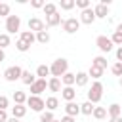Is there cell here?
I'll return each mask as SVG.
<instances>
[{"label": "cell", "instance_id": "8fae6325", "mask_svg": "<svg viewBox=\"0 0 122 122\" xmlns=\"http://www.w3.org/2000/svg\"><path fill=\"white\" fill-rule=\"evenodd\" d=\"M65 114H67V116L76 118V116L80 114V105H78L76 101H69V103L65 105Z\"/></svg>", "mask_w": 122, "mask_h": 122}, {"label": "cell", "instance_id": "f1b7e54d", "mask_svg": "<svg viewBox=\"0 0 122 122\" xmlns=\"http://www.w3.org/2000/svg\"><path fill=\"white\" fill-rule=\"evenodd\" d=\"M92 116L97 118V120H103V118H107V109H105V107H95Z\"/></svg>", "mask_w": 122, "mask_h": 122}, {"label": "cell", "instance_id": "7dc6e473", "mask_svg": "<svg viewBox=\"0 0 122 122\" xmlns=\"http://www.w3.org/2000/svg\"><path fill=\"white\" fill-rule=\"evenodd\" d=\"M8 122H19V118H13V116H10V120Z\"/></svg>", "mask_w": 122, "mask_h": 122}, {"label": "cell", "instance_id": "681fc988", "mask_svg": "<svg viewBox=\"0 0 122 122\" xmlns=\"http://www.w3.org/2000/svg\"><path fill=\"white\" fill-rule=\"evenodd\" d=\"M53 122H61V120H53Z\"/></svg>", "mask_w": 122, "mask_h": 122}, {"label": "cell", "instance_id": "e0dca14e", "mask_svg": "<svg viewBox=\"0 0 122 122\" xmlns=\"http://www.w3.org/2000/svg\"><path fill=\"white\" fill-rule=\"evenodd\" d=\"M25 114H27V105H13L11 107V116L13 118H19L21 120Z\"/></svg>", "mask_w": 122, "mask_h": 122}, {"label": "cell", "instance_id": "b9f144b4", "mask_svg": "<svg viewBox=\"0 0 122 122\" xmlns=\"http://www.w3.org/2000/svg\"><path fill=\"white\" fill-rule=\"evenodd\" d=\"M61 122H76V118H72V116H67V114H65V116L61 118Z\"/></svg>", "mask_w": 122, "mask_h": 122}, {"label": "cell", "instance_id": "7c38bea8", "mask_svg": "<svg viewBox=\"0 0 122 122\" xmlns=\"http://www.w3.org/2000/svg\"><path fill=\"white\" fill-rule=\"evenodd\" d=\"M61 97H63L67 103H69V101H74V99H76V90H74V86H63Z\"/></svg>", "mask_w": 122, "mask_h": 122}, {"label": "cell", "instance_id": "30bf717a", "mask_svg": "<svg viewBox=\"0 0 122 122\" xmlns=\"http://www.w3.org/2000/svg\"><path fill=\"white\" fill-rule=\"evenodd\" d=\"M95 19L97 17L93 13V8H88V10H82L80 11V23H84V25H92Z\"/></svg>", "mask_w": 122, "mask_h": 122}, {"label": "cell", "instance_id": "3957f363", "mask_svg": "<svg viewBox=\"0 0 122 122\" xmlns=\"http://www.w3.org/2000/svg\"><path fill=\"white\" fill-rule=\"evenodd\" d=\"M27 107H30V111H34V112H44L46 101L40 95H29L27 97Z\"/></svg>", "mask_w": 122, "mask_h": 122}, {"label": "cell", "instance_id": "836d02e7", "mask_svg": "<svg viewBox=\"0 0 122 122\" xmlns=\"http://www.w3.org/2000/svg\"><path fill=\"white\" fill-rule=\"evenodd\" d=\"M111 72H112L114 76H120V78H122V63H120V61H116V63L111 67Z\"/></svg>", "mask_w": 122, "mask_h": 122}, {"label": "cell", "instance_id": "9c48e42d", "mask_svg": "<svg viewBox=\"0 0 122 122\" xmlns=\"http://www.w3.org/2000/svg\"><path fill=\"white\" fill-rule=\"evenodd\" d=\"M30 88V95H40L42 92H46V88H48V80H44V78H38L32 86H29Z\"/></svg>", "mask_w": 122, "mask_h": 122}, {"label": "cell", "instance_id": "8992f818", "mask_svg": "<svg viewBox=\"0 0 122 122\" xmlns=\"http://www.w3.org/2000/svg\"><path fill=\"white\" fill-rule=\"evenodd\" d=\"M95 46L99 48V51H101V53H109V51L112 50V46H114V44H112V40H111L109 36L101 34V36H97V38H95Z\"/></svg>", "mask_w": 122, "mask_h": 122}, {"label": "cell", "instance_id": "8d00e7d4", "mask_svg": "<svg viewBox=\"0 0 122 122\" xmlns=\"http://www.w3.org/2000/svg\"><path fill=\"white\" fill-rule=\"evenodd\" d=\"M0 17H10V4H0Z\"/></svg>", "mask_w": 122, "mask_h": 122}, {"label": "cell", "instance_id": "f35d334b", "mask_svg": "<svg viewBox=\"0 0 122 122\" xmlns=\"http://www.w3.org/2000/svg\"><path fill=\"white\" fill-rule=\"evenodd\" d=\"M8 107H10V99H8L6 95H0V109H2V111H6Z\"/></svg>", "mask_w": 122, "mask_h": 122}, {"label": "cell", "instance_id": "7a4b0ae2", "mask_svg": "<svg viewBox=\"0 0 122 122\" xmlns=\"http://www.w3.org/2000/svg\"><path fill=\"white\" fill-rule=\"evenodd\" d=\"M101 97H103V84H101L99 80H95V82L92 84V88L88 90V101H92V103L95 105V103L101 101Z\"/></svg>", "mask_w": 122, "mask_h": 122}, {"label": "cell", "instance_id": "4fadbf2b", "mask_svg": "<svg viewBox=\"0 0 122 122\" xmlns=\"http://www.w3.org/2000/svg\"><path fill=\"white\" fill-rule=\"evenodd\" d=\"M93 13H95L97 19H105V17L109 15V6H105V4H95V6H93Z\"/></svg>", "mask_w": 122, "mask_h": 122}, {"label": "cell", "instance_id": "7bdbcfd3", "mask_svg": "<svg viewBox=\"0 0 122 122\" xmlns=\"http://www.w3.org/2000/svg\"><path fill=\"white\" fill-rule=\"evenodd\" d=\"M116 59L122 63V46H120V48H116Z\"/></svg>", "mask_w": 122, "mask_h": 122}, {"label": "cell", "instance_id": "d6a6232c", "mask_svg": "<svg viewBox=\"0 0 122 122\" xmlns=\"http://www.w3.org/2000/svg\"><path fill=\"white\" fill-rule=\"evenodd\" d=\"M10 42H11V40H10V34H8V32H2V34H0V50L8 48Z\"/></svg>", "mask_w": 122, "mask_h": 122}, {"label": "cell", "instance_id": "1f68e13d", "mask_svg": "<svg viewBox=\"0 0 122 122\" xmlns=\"http://www.w3.org/2000/svg\"><path fill=\"white\" fill-rule=\"evenodd\" d=\"M53 120H55L53 112H50V111H44V112H40V122H53Z\"/></svg>", "mask_w": 122, "mask_h": 122}, {"label": "cell", "instance_id": "44dd1931", "mask_svg": "<svg viewBox=\"0 0 122 122\" xmlns=\"http://www.w3.org/2000/svg\"><path fill=\"white\" fill-rule=\"evenodd\" d=\"M88 82H90V76H88V72H76V84H74V86H78V88H84V86H88Z\"/></svg>", "mask_w": 122, "mask_h": 122}, {"label": "cell", "instance_id": "6da1fadb", "mask_svg": "<svg viewBox=\"0 0 122 122\" xmlns=\"http://www.w3.org/2000/svg\"><path fill=\"white\" fill-rule=\"evenodd\" d=\"M50 72H51V76H55V78H61L65 72H69V61H67L65 57H59V59H55V61L50 65Z\"/></svg>", "mask_w": 122, "mask_h": 122}, {"label": "cell", "instance_id": "7402d4cb", "mask_svg": "<svg viewBox=\"0 0 122 122\" xmlns=\"http://www.w3.org/2000/svg\"><path fill=\"white\" fill-rule=\"evenodd\" d=\"M57 107H59V99H57L55 95H51V97H48V99H46V111L53 112Z\"/></svg>", "mask_w": 122, "mask_h": 122}, {"label": "cell", "instance_id": "e575fe53", "mask_svg": "<svg viewBox=\"0 0 122 122\" xmlns=\"http://www.w3.org/2000/svg\"><path fill=\"white\" fill-rule=\"evenodd\" d=\"M15 48H17V51H21V53H25V51H29V50H30V46H29V44H25L23 40H17V42H15Z\"/></svg>", "mask_w": 122, "mask_h": 122}, {"label": "cell", "instance_id": "ac0fdd59", "mask_svg": "<svg viewBox=\"0 0 122 122\" xmlns=\"http://www.w3.org/2000/svg\"><path fill=\"white\" fill-rule=\"evenodd\" d=\"M36 80H38V78H36L30 71H23V74H21V82H23L25 86H32Z\"/></svg>", "mask_w": 122, "mask_h": 122}, {"label": "cell", "instance_id": "603a6c76", "mask_svg": "<svg viewBox=\"0 0 122 122\" xmlns=\"http://www.w3.org/2000/svg\"><path fill=\"white\" fill-rule=\"evenodd\" d=\"M61 23H63V21H61V15H59V13L46 17V25H48V27H57V25H61Z\"/></svg>", "mask_w": 122, "mask_h": 122}, {"label": "cell", "instance_id": "ffe728a7", "mask_svg": "<svg viewBox=\"0 0 122 122\" xmlns=\"http://www.w3.org/2000/svg\"><path fill=\"white\" fill-rule=\"evenodd\" d=\"M27 93L25 92H21V90H15L13 92V101H15V105H27Z\"/></svg>", "mask_w": 122, "mask_h": 122}, {"label": "cell", "instance_id": "4316f807", "mask_svg": "<svg viewBox=\"0 0 122 122\" xmlns=\"http://www.w3.org/2000/svg\"><path fill=\"white\" fill-rule=\"evenodd\" d=\"M44 13H46V17H50V15H55L57 13V4H53V2H48L44 8Z\"/></svg>", "mask_w": 122, "mask_h": 122}, {"label": "cell", "instance_id": "4dcf8cb0", "mask_svg": "<svg viewBox=\"0 0 122 122\" xmlns=\"http://www.w3.org/2000/svg\"><path fill=\"white\" fill-rule=\"evenodd\" d=\"M74 6H76V2H74V0H61V2H59V8H61V10H65V11L72 10Z\"/></svg>", "mask_w": 122, "mask_h": 122}, {"label": "cell", "instance_id": "ba28073f", "mask_svg": "<svg viewBox=\"0 0 122 122\" xmlns=\"http://www.w3.org/2000/svg\"><path fill=\"white\" fill-rule=\"evenodd\" d=\"M29 30H32L34 34L36 32H42V30H46V23L40 17H30L29 19Z\"/></svg>", "mask_w": 122, "mask_h": 122}, {"label": "cell", "instance_id": "83f0119b", "mask_svg": "<svg viewBox=\"0 0 122 122\" xmlns=\"http://www.w3.org/2000/svg\"><path fill=\"white\" fill-rule=\"evenodd\" d=\"M92 65H95V67H99V69H107V57L105 55H97V57H93V61H92Z\"/></svg>", "mask_w": 122, "mask_h": 122}, {"label": "cell", "instance_id": "d6986e66", "mask_svg": "<svg viewBox=\"0 0 122 122\" xmlns=\"http://www.w3.org/2000/svg\"><path fill=\"white\" fill-rule=\"evenodd\" d=\"M61 84L63 86H74L76 84V74L74 72H65L61 76Z\"/></svg>", "mask_w": 122, "mask_h": 122}, {"label": "cell", "instance_id": "d4e9b609", "mask_svg": "<svg viewBox=\"0 0 122 122\" xmlns=\"http://www.w3.org/2000/svg\"><path fill=\"white\" fill-rule=\"evenodd\" d=\"M103 69H99V67H95V65H92L90 67V71H88V76H92V78H95V80H99L101 76H103Z\"/></svg>", "mask_w": 122, "mask_h": 122}, {"label": "cell", "instance_id": "74e56055", "mask_svg": "<svg viewBox=\"0 0 122 122\" xmlns=\"http://www.w3.org/2000/svg\"><path fill=\"white\" fill-rule=\"evenodd\" d=\"M74 2H76V8H80V10L92 8V6H90V0H74Z\"/></svg>", "mask_w": 122, "mask_h": 122}, {"label": "cell", "instance_id": "f907efd6", "mask_svg": "<svg viewBox=\"0 0 122 122\" xmlns=\"http://www.w3.org/2000/svg\"><path fill=\"white\" fill-rule=\"evenodd\" d=\"M120 107H122V105H120Z\"/></svg>", "mask_w": 122, "mask_h": 122}, {"label": "cell", "instance_id": "52a82bcc", "mask_svg": "<svg viewBox=\"0 0 122 122\" xmlns=\"http://www.w3.org/2000/svg\"><path fill=\"white\" fill-rule=\"evenodd\" d=\"M78 29H80V19H76V17H69V19L63 21V30H65L67 34H74Z\"/></svg>", "mask_w": 122, "mask_h": 122}, {"label": "cell", "instance_id": "277c9868", "mask_svg": "<svg viewBox=\"0 0 122 122\" xmlns=\"http://www.w3.org/2000/svg\"><path fill=\"white\" fill-rule=\"evenodd\" d=\"M19 29H21V17L19 15L6 17V30H8V34H15V32H19Z\"/></svg>", "mask_w": 122, "mask_h": 122}, {"label": "cell", "instance_id": "ab89813d", "mask_svg": "<svg viewBox=\"0 0 122 122\" xmlns=\"http://www.w3.org/2000/svg\"><path fill=\"white\" fill-rule=\"evenodd\" d=\"M30 6H32L34 10H40V8H44V6H46V2H42V0H32V2H30Z\"/></svg>", "mask_w": 122, "mask_h": 122}, {"label": "cell", "instance_id": "cb8c5ba5", "mask_svg": "<svg viewBox=\"0 0 122 122\" xmlns=\"http://www.w3.org/2000/svg\"><path fill=\"white\" fill-rule=\"evenodd\" d=\"M51 72H50V67L48 65H38V69H36V78H44L46 80V76H50Z\"/></svg>", "mask_w": 122, "mask_h": 122}, {"label": "cell", "instance_id": "484cf974", "mask_svg": "<svg viewBox=\"0 0 122 122\" xmlns=\"http://www.w3.org/2000/svg\"><path fill=\"white\" fill-rule=\"evenodd\" d=\"M93 109H95V105H93L92 101H86V103L80 105V112H82V114H88V116L93 114Z\"/></svg>", "mask_w": 122, "mask_h": 122}, {"label": "cell", "instance_id": "9a60e30c", "mask_svg": "<svg viewBox=\"0 0 122 122\" xmlns=\"http://www.w3.org/2000/svg\"><path fill=\"white\" fill-rule=\"evenodd\" d=\"M107 114H109V118L122 116V107H120V103H112V105H109V107H107Z\"/></svg>", "mask_w": 122, "mask_h": 122}, {"label": "cell", "instance_id": "ee69618b", "mask_svg": "<svg viewBox=\"0 0 122 122\" xmlns=\"http://www.w3.org/2000/svg\"><path fill=\"white\" fill-rule=\"evenodd\" d=\"M109 122H122V116H116V118H111Z\"/></svg>", "mask_w": 122, "mask_h": 122}, {"label": "cell", "instance_id": "bcb514c9", "mask_svg": "<svg viewBox=\"0 0 122 122\" xmlns=\"http://www.w3.org/2000/svg\"><path fill=\"white\" fill-rule=\"evenodd\" d=\"M116 32H120V34H122V23H120V25L116 27Z\"/></svg>", "mask_w": 122, "mask_h": 122}, {"label": "cell", "instance_id": "c3c4849f", "mask_svg": "<svg viewBox=\"0 0 122 122\" xmlns=\"http://www.w3.org/2000/svg\"><path fill=\"white\" fill-rule=\"evenodd\" d=\"M120 88H122V78H120Z\"/></svg>", "mask_w": 122, "mask_h": 122}, {"label": "cell", "instance_id": "60d3db41", "mask_svg": "<svg viewBox=\"0 0 122 122\" xmlns=\"http://www.w3.org/2000/svg\"><path fill=\"white\" fill-rule=\"evenodd\" d=\"M8 120H10L8 111H2V109H0V122H8Z\"/></svg>", "mask_w": 122, "mask_h": 122}, {"label": "cell", "instance_id": "f6af8a7d", "mask_svg": "<svg viewBox=\"0 0 122 122\" xmlns=\"http://www.w3.org/2000/svg\"><path fill=\"white\" fill-rule=\"evenodd\" d=\"M6 59V53H4V50H0V63Z\"/></svg>", "mask_w": 122, "mask_h": 122}, {"label": "cell", "instance_id": "f546056e", "mask_svg": "<svg viewBox=\"0 0 122 122\" xmlns=\"http://www.w3.org/2000/svg\"><path fill=\"white\" fill-rule=\"evenodd\" d=\"M36 42H40V44H48V42H50V32H48V30L36 32Z\"/></svg>", "mask_w": 122, "mask_h": 122}, {"label": "cell", "instance_id": "5b68a950", "mask_svg": "<svg viewBox=\"0 0 122 122\" xmlns=\"http://www.w3.org/2000/svg\"><path fill=\"white\" fill-rule=\"evenodd\" d=\"M21 74H23V69L19 65H11L4 71V78L8 82H15V80H21Z\"/></svg>", "mask_w": 122, "mask_h": 122}, {"label": "cell", "instance_id": "d590c367", "mask_svg": "<svg viewBox=\"0 0 122 122\" xmlns=\"http://www.w3.org/2000/svg\"><path fill=\"white\" fill-rule=\"evenodd\" d=\"M111 40H112V44H116L118 48L122 46V34H120V32H116V30H114V32H112V36H111Z\"/></svg>", "mask_w": 122, "mask_h": 122}, {"label": "cell", "instance_id": "2e32d148", "mask_svg": "<svg viewBox=\"0 0 122 122\" xmlns=\"http://www.w3.org/2000/svg\"><path fill=\"white\" fill-rule=\"evenodd\" d=\"M48 90H50V92H53V93L61 92V90H63V88H61V78H55V76H51V78L48 80Z\"/></svg>", "mask_w": 122, "mask_h": 122}, {"label": "cell", "instance_id": "5bb4252c", "mask_svg": "<svg viewBox=\"0 0 122 122\" xmlns=\"http://www.w3.org/2000/svg\"><path fill=\"white\" fill-rule=\"evenodd\" d=\"M19 40H23L25 44L32 46V44L36 42V34H34L32 30H21V34H19Z\"/></svg>", "mask_w": 122, "mask_h": 122}]
</instances>
